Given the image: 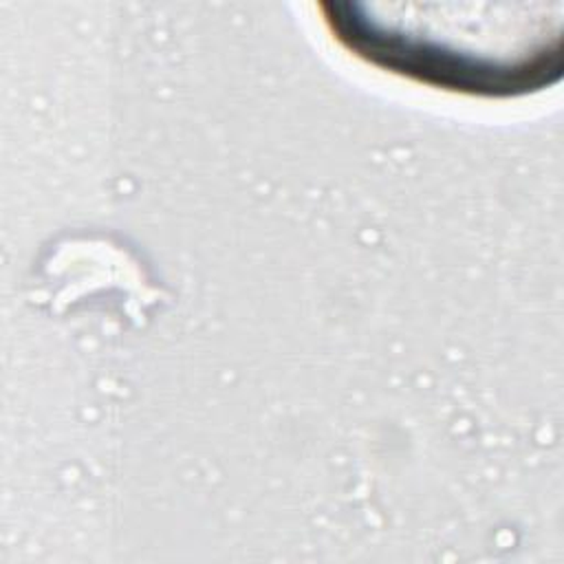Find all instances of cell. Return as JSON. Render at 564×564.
<instances>
[{
	"mask_svg": "<svg viewBox=\"0 0 564 564\" xmlns=\"http://www.w3.org/2000/svg\"><path fill=\"white\" fill-rule=\"evenodd\" d=\"M322 9L350 53L432 88L509 99L562 77V2H333Z\"/></svg>",
	"mask_w": 564,
	"mask_h": 564,
	"instance_id": "1",
	"label": "cell"
}]
</instances>
